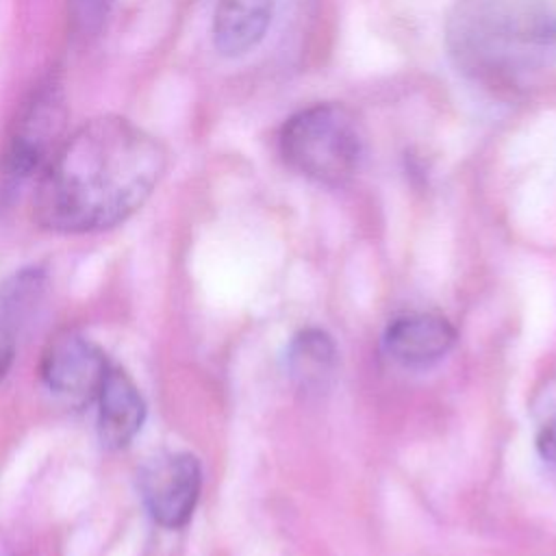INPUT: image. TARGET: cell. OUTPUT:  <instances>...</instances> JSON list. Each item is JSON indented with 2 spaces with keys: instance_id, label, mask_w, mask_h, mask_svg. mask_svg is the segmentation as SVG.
Segmentation results:
<instances>
[{
  "instance_id": "3957f363",
  "label": "cell",
  "mask_w": 556,
  "mask_h": 556,
  "mask_svg": "<svg viewBox=\"0 0 556 556\" xmlns=\"http://www.w3.org/2000/svg\"><path fill=\"white\" fill-rule=\"evenodd\" d=\"M282 161L300 176L326 185H345L363 159V135L350 109L337 102L293 113L280 128Z\"/></svg>"
},
{
  "instance_id": "7a4b0ae2",
  "label": "cell",
  "mask_w": 556,
  "mask_h": 556,
  "mask_svg": "<svg viewBox=\"0 0 556 556\" xmlns=\"http://www.w3.org/2000/svg\"><path fill=\"white\" fill-rule=\"evenodd\" d=\"M445 33L458 70L480 80L513 78L556 59L549 0H458Z\"/></svg>"
},
{
  "instance_id": "30bf717a",
  "label": "cell",
  "mask_w": 556,
  "mask_h": 556,
  "mask_svg": "<svg viewBox=\"0 0 556 556\" xmlns=\"http://www.w3.org/2000/svg\"><path fill=\"white\" fill-rule=\"evenodd\" d=\"M43 289L46 276L39 267L17 271L0 287V382L11 369L15 356V334L39 304Z\"/></svg>"
},
{
  "instance_id": "8fae6325",
  "label": "cell",
  "mask_w": 556,
  "mask_h": 556,
  "mask_svg": "<svg viewBox=\"0 0 556 556\" xmlns=\"http://www.w3.org/2000/svg\"><path fill=\"white\" fill-rule=\"evenodd\" d=\"M287 371L302 393L326 391L337 371V345L319 328L300 330L287 350Z\"/></svg>"
},
{
  "instance_id": "5b68a950",
  "label": "cell",
  "mask_w": 556,
  "mask_h": 556,
  "mask_svg": "<svg viewBox=\"0 0 556 556\" xmlns=\"http://www.w3.org/2000/svg\"><path fill=\"white\" fill-rule=\"evenodd\" d=\"M104 352L87 337L63 330L54 334L41 354V380L50 391L72 402H89L109 371Z\"/></svg>"
},
{
  "instance_id": "ba28073f",
  "label": "cell",
  "mask_w": 556,
  "mask_h": 556,
  "mask_svg": "<svg viewBox=\"0 0 556 556\" xmlns=\"http://www.w3.org/2000/svg\"><path fill=\"white\" fill-rule=\"evenodd\" d=\"M98 434L104 447L122 450L141 430L146 402L132 378L111 365L98 389Z\"/></svg>"
},
{
  "instance_id": "8992f818",
  "label": "cell",
  "mask_w": 556,
  "mask_h": 556,
  "mask_svg": "<svg viewBox=\"0 0 556 556\" xmlns=\"http://www.w3.org/2000/svg\"><path fill=\"white\" fill-rule=\"evenodd\" d=\"M63 98L59 89L50 85L33 98L17 122L4 159V174L11 182H20L48 165L50 154L56 152L54 143L63 130Z\"/></svg>"
},
{
  "instance_id": "7c38bea8",
  "label": "cell",
  "mask_w": 556,
  "mask_h": 556,
  "mask_svg": "<svg viewBox=\"0 0 556 556\" xmlns=\"http://www.w3.org/2000/svg\"><path fill=\"white\" fill-rule=\"evenodd\" d=\"M536 452L549 467L556 469V413L541 426L536 434Z\"/></svg>"
},
{
  "instance_id": "9c48e42d",
  "label": "cell",
  "mask_w": 556,
  "mask_h": 556,
  "mask_svg": "<svg viewBox=\"0 0 556 556\" xmlns=\"http://www.w3.org/2000/svg\"><path fill=\"white\" fill-rule=\"evenodd\" d=\"M274 0H219L213 15V43L224 56H241L265 37Z\"/></svg>"
},
{
  "instance_id": "6da1fadb",
  "label": "cell",
  "mask_w": 556,
  "mask_h": 556,
  "mask_svg": "<svg viewBox=\"0 0 556 556\" xmlns=\"http://www.w3.org/2000/svg\"><path fill=\"white\" fill-rule=\"evenodd\" d=\"M167 165L159 139L117 115L85 122L41 172L35 219L54 232H96L130 217Z\"/></svg>"
},
{
  "instance_id": "277c9868",
  "label": "cell",
  "mask_w": 556,
  "mask_h": 556,
  "mask_svg": "<svg viewBox=\"0 0 556 556\" xmlns=\"http://www.w3.org/2000/svg\"><path fill=\"white\" fill-rule=\"evenodd\" d=\"M202 469L193 454L169 452L152 458L139 473V491L152 519L169 530L182 528L198 504Z\"/></svg>"
},
{
  "instance_id": "52a82bcc",
  "label": "cell",
  "mask_w": 556,
  "mask_h": 556,
  "mask_svg": "<svg viewBox=\"0 0 556 556\" xmlns=\"http://www.w3.org/2000/svg\"><path fill=\"white\" fill-rule=\"evenodd\" d=\"M454 326L437 313H404L389 321L384 350L406 367H428L441 361L454 345Z\"/></svg>"
}]
</instances>
